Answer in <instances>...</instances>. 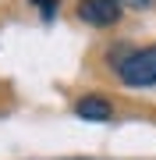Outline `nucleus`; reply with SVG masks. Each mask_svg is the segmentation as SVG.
Returning a JSON list of instances; mask_svg holds the SVG:
<instances>
[{"label": "nucleus", "instance_id": "1", "mask_svg": "<svg viewBox=\"0 0 156 160\" xmlns=\"http://www.w3.org/2000/svg\"><path fill=\"white\" fill-rule=\"evenodd\" d=\"M117 78H121L124 86H131V89L156 86V46L131 50L121 64H117Z\"/></svg>", "mask_w": 156, "mask_h": 160}, {"label": "nucleus", "instance_id": "2", "mask_svg": "<svg viewBox=\"0 0 156 160\" xmlns=\"http://www.w3.org/2000/svg\"><path fill=\"white\" fill-rule=\"evenodd\" d=\"M124 7L117 0H78V18L85 25H96V29H110V25L121 22Z\"/></svg>", "mask_w": 156, "mask_h": 160}, {"label": "nucleus", "instance_id": "3", "mask_svg": "<svg viewBox=\"0 0 156 160\" xmlns=\"http://www.w3.org/2000/svg\"><path fill=\"white\" fill-rule=\"evenodd\" d=\"M75 114L82 121H110L114 118V103L106 96H96V92H89V96H82L75 103Z\"/></svg>", "mask_w": 156, "mask_h": 160}, {"label": "nucleus", "instance_id": "4", "mask_svg": "<svg viewBox=\"0 0 156 160\" xmlns=\"http://www.w3.org/2000/svg\"><path fill=\"white\" fill-rule=\"evenodd\" d=\"M121 7H131V11H145V7H153L156 0H117Z\"/></svg>", "mask_w": 156, "mask_h": 160}, {"label": "nucleus", "instance_id": "5", "mask_svg": "<svg viewBox=\"0 0 156 160\" xmlns=\"http://www.w3.org/2000/svg\"><path fill=\"white\" fill-rule=\"evenodd\" d=\"M32 4H39L43 18H53V11H57V0H32Z\"/></svg>", "mask_w": 156, "mask_h": 160}, {"label": "nucleus", "instance_id": "6", "mask_svg": "<svg viewBox=\"0 0 156 160\" xmlns=\"http://www.w3.org/2000/svg\"><path fill=\"white\" fill-rule=\"evenodd\" d=\"M71 160H85V157H71Z\"/></svg>", "mask_w": 156, "mask_h": 160}]
</instances>
